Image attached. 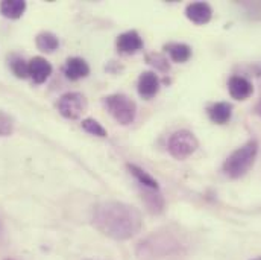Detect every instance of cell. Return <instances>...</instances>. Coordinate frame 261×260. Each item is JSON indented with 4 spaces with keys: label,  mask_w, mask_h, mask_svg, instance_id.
<instances>
[{
    "label": "cell",
    "mask_w": 261,
    "mask_h": 260,
    "mask_svg": "<svg viewBox=\"0 0 261 260\" xmlns=\"http://www.w3.org/2000/svg\"><path fill=\"white\" fill-rule=\"evenodd\" d=\"M50 75H52V65L46 58L34 57L29 61V76L32 78L34 82L43 84V82H46L49 79Z\"/></svg>",
    "instance_id": "52a82bcc"
},
{
    "label": "cell",
    "mask_w": 261,
    "mask_h": 260,
    "mask_svg": "<svg viewBox=\"0 0 261 260\" xmlns=\"http://www.w3.org/2000/svg\"><path fill=\"white\" fill-rule=\"evenodd\" d=\"M64 73L68 79L77 81V79H82V78L88 76L90 65L87 64L85 60L77 58V57H73V58H68L67 60V63L64 65Z\"/></svg>",
    "instance_id": "7c38bea8"
},
{
    "label": "cell",
    "mask_w": 261,
    "mask_h": 260,
    "mask_svg": "<svg viewBox=\"0 0 261 260\" xmlns=\"http://www.w3.org/2000/svg\"><path fill=\"white\" fill-rule=\"evenodd\" d=\"M93 225L105 236L116 241H128L143 227L141 213L126 202L103 201L93 207Z\"/></svg>",
    "instance_id": "6da1fadb"
},
{
    "label": "cell",
    "mask_w": 261,
    "mask_h": 260,
    "mask_svg": "<svg viewBox=\"0 0 261 260\" xmlns=\"http://www.w3.org/2000/svg\"><path fill=\"white\" fill-rule=\"evenodd\" d=\"M87 107H88V102L85 96L77 91L65 93L58 99V104H57V108L61 113V116L71 121L79 119L87 111Z\"/></svg>",
    "instance_id": "8992f818"
},
{
    "label": "cell",
    "mask_w": 261,
    "mask_h": 260,
    "mask_svg": "<svg viewBox=\"0 0 261 260\" xmlns=\"http://www.w3.org/2000/svg\"><path fill=\"white\" fill-rule=\"evenodd\" d=\"M82 130L91 135H96V137H107V130L94 119H84L82 124H81Z\"/></svg>",
    "instance_id": "d6986e66"
},
{
    "label": "cell",
    "mask_w": 261,
    "mask_h": 260,
    "mask_svg": "<svg viewBox=\"0 0 261 260\" xmlns=\"http://www.w3.org/2000/svg\"><path fill=\"white\" fill-rule=\"evenodd\" d=\"M87 260H94V259H87Z\"/></svg>",
    "instance_id": "4316f807"
},
{
    "label": "cell",
    "mask_w": 261,
    "mask_h": 260,
    "mask_svg": "<svg viewBox=\"0 0 261 260\" xmlns=\"http://www.w3.org/2000/svg\"><path fill=\"white\" fill-rule=\"evenodd\" d=\"M167 51V54L170 55V58L175 63H186L190 60L192 57V49L190 46L184 44V43H170L164 48Z\"/></svg>",
    "instance_id": "2e32d148"
},
{
    "label": "cell",
    "mask_w": 261,
    "mask_h": 260,
    "mask_svg": "<svg viewBox=\"0 0 261 260\" xmlns=\"http://www.w3.org/2000/svg\"><path fill=\"white\" fill-rule=\"evenodd\" d=\"M255 113H257L258 116H261V99L258 101V104L255 105Z\"/></svg>",
    "instance_id": "603a6c76"
},
{
    "label": "cell",
    "mask_w": 261,
    "mask_h": 260,
    "mask_svg": "<svg viewBox=\"0 0 261 260\" xmlns=\"http://www.w3.org/2000/svg\"><path fill=\"white\" fill-rule=\"evenodd\" d=\"M11 70L12 73L17 76V78H28L29 76V63H26L23 58H18V57H14L11 60Z\"/></svg>",
    "instance_id": "ffe728a7"
},
{
    "label": "cell",
    "mask_w": 261,
    "mask_h": 260,
    "mask_svg": "<svg viewBox=\"0 0 261 260\" xmlns=\"http://www.w3.org/2000/svg\"><path fill=\"white\" fill-rule=\"evenodd\" d=\"M2 230H3V227H2V222H0V234H2Z\"/></svg>",
    "instance_id": "cb8c5ba5"
},
{
    "label": "cell",
    "mask_w": 261,
    "mask_h": 260,
    "mask_svg": "<svg viewBox=\"0 0 261 260\" xmlns=\"http://www.w3.org/2000/svg\"><path fill=\"white\" fill-rule=\"evenodd\" d=\"M199 148V141L193 132L187 130L176 131L169 138L167 149L170 155L176 160H186L193 155Z\"/></svg>",
    "instance_id": "277c9868"
},
{
    "label": "cell",
    "mask_w": 261,
    "mask_h": 260,
    "mask_svg": "<svg viewBox=\"0 0 261 260\" xmlns=\"http://www.w3.org/2000/svg\"><path fill=\"white\" fill-rule=\"evenodd\" d=\"M147 63L149 64H152L153 67H156L158 70H161V72H166V70H169V61L163 57V55H160V54H150V55H147Z\"/></svg>",
    "instance_id": "7402d4cb"
},
{
    "label": "cell",
    "mask_w": 261,
    "mask_h": 260,
    "mask_svg": "<svg viewBox=\"0 0 261 260\" xmlns=\"http://www.w3.org/2000/svg\"><path fill=\"white\" fill-rule=\"evenodd\" d=\"M208 116H210L211 122H214L217 125H225L229 122V119L232 116V105L228 102H217L208 108Z\"/></svg>",
    "instance_id": "4fadbf2b"
},
{
    "label": "cell",
    "mask_w": 261,
    "mask_h": 260,
    "mask_svg": "<svg viewBox=\"0 0 261 260\" xmlns=\"http://www.w3.org/2000/svg\"><path fill=\"white\" fill-rule=\"evenodd\" d=\"M175 242L166 236H149L144 241H141L137 247V254L141 259H150V257H163L173 253Z\"/></svg>",
    "instance_id": "5b68a950"
},
{
    "label": "cell",
    "mask_w": 261,
    "mask_h": 260,
    "mask_svg": "<svg viewBox=\"0 0 261 260\" xmlns=\"http://www.w3.org/2000/svg\"><path fill=\"white\" fill-rule=\"evenodd\" d=\"M228 90H229V94L237 99V101H245L248 99L252 91H254V87L252 84L243 78V76H232L228 82Z\"/></svg>",
    "instance_id": "30bf717a"
},
{
    "label": "cell",
    "mask_w": 261,
    "mask_h": 260,
    "mask_svg": "<svg viewBox=\"0 0 261 260\" xmlns=\"http://www.w3.org/2000/svg\"><path fill=\"white\" fill-rule=\"evenodd\" d=\"M26 11V2L23 0H5L0 3V12L6 18L17 20Z\"/></svg>",
    "instance_id": "5bb4252c"
},
{
    "label": "cell",
    "mask_w": 261,
    "mask_h": 260,
    "mask_svg": "<svg viewBox=\"0 0 261 260\" xmlns=\"http://www.w3.org/2000/svg\"><path fill=\"white\" fill-rule=\"evenodd\" d=\"M5 260H14V259H5Z\"/></svg>",
    "instance_id": "484cf974"
},
{
    "label": "cell",
    "mask_w": 261,
    "mask_h": 260,
    "mask_svg": "<svg viewBox=\"0 0 261 260\" xmlns=\"http://www.w3.org/2000/svg\"><path fill=\"white\" fill-rule=\"evenodd\" d=\"M186 15L190 21L196 25H206L213 17V11L208 3L196 2V3H190L186 8Z\"/></svg>",
    "instance_id": "ba28073f"
},
{
    "label": "cell",
    "mask_w": 261,
    "mask_h": 260,
    "mask_svg": "<svg viewBox=\"0 0 261 260\" xmlns=\"http://www.w3.org/2000/svg\"><path fill=\"white\" fill-rule=\"evenodd\" d=\"M14 131V121L5 111H0V137L11 135Z\"/></svg>",
    "instance_id": "44dd1931"
},
{
    "label": "cell",
    "mask_w": 261,
    "mask_h": 260,
    "mask_svg": "<svg viewBox=\"0 0 261 260\" xmlns=\"http://www.w3.org/2000/svg\"><path fill=\"white\" fill-rule=\"evenodd\" d=\"M35 44L38 48V51L46 52V54H52L54 51L58 49L60 46V40L55 34L52 32H41L37 35L35 38Z\"/></svg>",
    "instance_id": "e0dca14e"
},
{
    "label": "cell",
    "mask_w": 261,
    "mask_h": 260,
    "mask_svg": "<svg viewBox=\"0 0 261 260\" xmlns=\"http://www.w3.org/2000/svg\"><path fill=\"white\" fill-rule=\"evenodd\" d=\"M258 154V143L255 140L248 141L242 148L236 149L223 163V172L231 178L243 177L252 166Z\"/></svg>",
    "instance_id": "7a4b0ae2"
},
{
    "label": "cell",
    "mask_w": 261,
    "mask_h": 260,
    "mask_svg": "<svg viewBox=\"0 0 261 260\" xmlns=\"http://www.w3.org/2000/svg\"><path fill=\"white\" fill-rule=\"evenodd\" d=\"M160 91V79L153 72H144L138 79V93L144 99H152Z\"/></svg>",
    "instance_id": "9c48e42d"
},
{
    "label": "cell",
    "mask_w": 261,
    "mask_h": 260,
    "mask_svg": "<svg viewBox=\"0 0 261 260\" xmlns=\"http://www.w3.org/2000/svg\"><path fill=\"white\" fill-rule=\"evenodd\" d=\"M143 48V40L135 31H128L117 38V49L122 54H135Z\"/></svg>",
    "instance_id": "8fae6325"
},
{
    "label": "cell",
    "mask_w": 261,
    "mask_h": 260,
    "mask_svg": "<svg viewBox=\"0 0 261 260\" xmlns=\"http://www.w3.org/2000/svg\"><path fill=\"white\" fill-rule=\"evenodd\" d=\"M143 199H144V204L146 207L152 211V213H161L164 210V198L161 196V194L158 191H153V189H147V187H143Z\"/></svg>",
    "instance_id": "9a60e30c"
},
{
    "label": "cell",
    "mask_w": 261,
    "mask_h": 260,
    "mask_svg": "<svg viewBox=\"0 0 261 260\" xmlns=\"http://www.w3.org/2000/svg\"><path fill=\"white\" fill-rule=\"evenodd\" d=\"M103 104L110 114L120 124V125H129L134 122L137 116V105L135 102L128 98L126 94H111L103 99Z\"/></svg>",
    "instance_id": "3957f363"
},
{
    "label": "cell",
    "mask_w": 261,
    "mask_h": 260,
    "mask_svg": "<svg viewBox=\"0 0 261 260\" xmlns=\"http://www.w3.org/2000/svg\"><path fill=\"white\" fill-rule=\"evenodd\" d=\"M128 169L129 172L135 177V180L138 181L140 186L143 187H147V189H153V191H158V183L155 178H152L146 171H143L141 168L135 166V164H128Z\"/></svg>",
    "instance_id": "ac0fdd59"
},
{
    "label": "cell",
    "mask_w": 261,
    "mask_h": 260,
    "mask_svg": "<svg viewBox=\"0 0 261 260\" xmlns=\"http://www.w3.org/2000/svg\"><path fill=\"white\" fill-rule=\"evenodd\" d=\"M252 260H261V256L260 257H255V259H252Z\"/></svg>",
    "instance_id": "d4e9b609"
}]
</instances>
